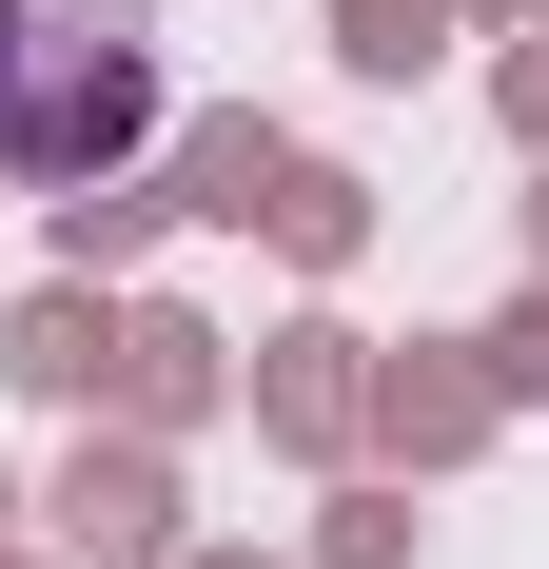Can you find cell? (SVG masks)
I'll return each instance as SVG.
<instances>
[{
  "label": "cell",
  "mask_w": 549,
  "mask_h": 569,
  "mask_svg": "<svg viewBox=\"0 0 549 569\" xmlns=\"http://www.w3.org/2000/svg\"><path fill=\"white\" fill-rule=\"evenodd\" d=\"M158 0H0V177L20 197H99L158 158Z\"/></svg>",
  "instance_id": "obj_1"
}]
</instances>
